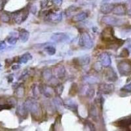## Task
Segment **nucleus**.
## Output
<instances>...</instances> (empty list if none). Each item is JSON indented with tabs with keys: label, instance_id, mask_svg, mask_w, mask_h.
Returning <instances> with one entry per match:
<instances>
[{
	"label": "nucleus",
	"instance_id": "1",
	"mask_svg": "<svg viewBox=\"0 0 131 131\" xmlns=\"http://www.w3.org/2000/svg\"><path fill=\"white\" fill-rule=\"evenodd\" d=\"M100 37L102 41L110 46L111 49H117L124 43V41L118 39L115 36L113 29L111 27H107L104 29L101 33Z\"/></svg>",
	"mask_w": 131,
	"mask_h": 131
},
{
	"label": "nucleus",
	"instance_id": "2",
	"mask_svg": "<svg viewBox=\"0 0 131 131\" xmlns=\"http://www.w3.org/2000/svg\"><path fill=\"white\" fill-rule=\"evenodd\" d=\"M23 105L26 110L28 112H31L34 117H39L41 115V108L40 105L31 98L26 99Z\"/></svg>",
	"mask_w": 131,
	"mask_h": 131
},
{
	"label": "nucleus",
	"instance_id": "3",
	"mask_svg": "<svg viewBox=\"0 0 131 131\" xmlns=\"http://www.w3.org/2000/svg\"><path fill=\"white\" fill-rule=\"evenodd\" d=\"M79 45L81 47L90 49H92L94 43L90 35L86 31H84L81 34L80 37H79Z\"/></svg>",
	"mask_w": 131,
	"mask_h": 131
},
{
	"label": "nucleus",
	"instance_id": "4",
	"mask_svg": "<svg viewBox=\"0 0 131 131\" xmlns=\"http://www.w3.org/2000/svg\"><path fill=\"white\" fill-rule=\"evenodd\" d=\"M46 13L44 14L45 17L47 20L51 21L52 23H59L62 18V13L61 11H57L52 9L45 11Z\"/></svg>",
	"mask_w": 131,
	"mask_h": 131
},
{
	"label": "nucleus",
	"instance_id": "5",
	"mask_svg": "<svg viewBox=\"0 0 131 131\" xmlns=\"http://www.w3.org/2000/svg\"><path fill=\"white\" fill-rule=\"evenodd\" d=\"M28 15L29 9L28 8H24V9L16 11L13 15V19L15 23L18 24H20L26 20Z\"/></svg>",
	"mask_w": 131,
	"mask_h": 131
},
{
	"label": "nucleus",
	"instance_id": "6",
	"mask_svg": "<svg viewBox=\"0 0 131 131\" xmlns=\"http://www.w3.org/2000/svg\"><path fill=\"white\" fill-rule=\"evenodd\" d=\"M117 68L121 75H128L131 73V62L127 60L119 62L117 64Z\"/></svg>",
	"mask_w": 131,
	"mask_h": 131
},
{
	"label": "nucleus",
	"instance_id": "7",
	"mask_svg": "<svg viewBox=\"0 0 131 131\" xmlns=\"http://www.w3.org/2000/svg\"><path fill=\"white\" fill-rule=\"evenodd\" d=\"M51 40L56 43H68L70 41V37L66 33H54L51 37Z\"/></svg>",
	"mask_w": 131,
	"mask_h": 131
},
{
	"label": "nucleus",
	"instance_id": "8",
	"mask_svg": "<svg viewBox=\"0 0 131 131\" xmlns=\"http://www.w3.org/2000/svg\"><path fill=\"white\" fill-rule=\"evenodd\" d=\"M114 91V86L112 84L101 83L98 87V92L101 94H111Z\"/></svg>",
	"mask_w": 131,
	"mask_h": 131
},
{
	"label": "nucleus",
	"instance_id": "9",
	"mask_svg": "<svg viewBox=\"0 0 131 131\" xmlns=\"http://www.w3.org/2000/svg\"><path fill=\"white\" fill-rule=\"evenodd\" d=\"M64 107L68 110H70V111L73 112L74 113H78V106L77 103L73 100L71 98H68L64 102Z\"/></svg>",
	"mask_w": 131,
	"mask_h": 131
},
{
	"label": "nucleus",
	"instance_id": "10",
	"mask_svg": "<svg viewBox=\"0 0 131 131\" xmlns=\"http://www.w3.org/2000/svg\"><path fill=\"white\" fill-rule=\"evenodd\" d=\"M101 22L103 24L111 26H117L119 24V20L117 18H115L112 16H104L101 19Z\"/></svg>",
	"mask_w": 131,
	"mask_h": 131
},
{
	"label": "nucleus",
	"instance_id": "11",
	"mask_svg": "<svg viewBox=\"0 0 131 131\" xmlns=\"http://www.w3.org/2000/svg\"><path fill=\"white\" fill-rule=\"evenodd\" d=\"M100 62L103 66L104 67H109L112 64V60H111L110 57L107 52H103L100 55L99 57Z\"/></svg>",
	"mask_w": 131,
	"mask_h": 131
},
{
	"label": "nucleus",
	"instance_id": "12",
	"mask_svg": "<svg viewBox=\"0 0 131 131\" xmlns=\"http://www.w3.org/2000/svg\"><path fill=\"white\" fill-rule=\"evenodd\" d=\"M105 78L109 81H115L117 79V75L113 68L110 66L107 67V69L105 71Z\"/></svg>",
	"mask_w": 131,
	"mask_h": 131
},
{
	"label": "nucleus",
	"instance_id": "13",
	"mask_svg": "<svg viewBox=\"0 0 131 131\" xmlns=\"http://www.w3.org/2000/svg\"><path fill=\"white\" fill-rule=\"evenodd\" d=\"M116 126L121 128H127L131 125V115L119 119L116 122Z\"/></svg>",
	"mask_w": 131,
	"mask_h": 131
},
{
	"label": "nucleus",
	"instance_id": "14",
	"mask_svg": "<svg viewBox=\"0 0 131 131\" xmlns=\"http://www.w3.org/2000/svg\"><path fill=\"white\" fill-rule=\"evenodd\" d=\"M115 6V5L114 4H112V3H102L100 6V12L104 15H107V14L113 12Z\"/></svg>",
	"mask_w": 131,
	"mask_h": 131
},
{
	"label": "nucleus",
	"instance_id": "15",
	"mask_svg": "<svg viewBox=\"0 0 131 131\" xmlns=\"http://www.w3.org/2000/svg\"><path fill=\"white\" fill-rule=\"evenodd\" d=\"M39 91L41 93L44 94L46 97H51L54 92L52 88L49 87V86H45L43 84H41L39 86Z\"/></svg>",
	"mask_w": 131,
	"mask_h": 131
},
{
	"label": "nucleus",
	"instance_id": "16",
	"mask_svg": "<svg viewBox=\"0 0 131 131\" xmlns=\"http://www.w3.org/2000/svg\"><path fill=\"white\" fill-rule=\"evenodd\" d=\"M113 13L114 15H118V16L124 15L126 13V7L123 4H119L117 5H115L113 9Z\"/></svg>",
	"mask_w": 131,
	"mask_h": 131
},
{
	"label": "nucleus",
	"instance_id": "17",
	"mask_svg": "<svg viewBox=\"0 0 131 131\" xmlns=\"http://www.w3.org/2000/svg\"><path fill=\"white\" fill-rule=\"evenodd\" d=\"M30 37V33L25 29H21L19 32V39L23 43H26L28 41Z\"/></svg>",
	"mask_w": 131,
	"mask_h": 131
},
{
	"label": "nucleus",
	"instance_id": "18",
	"mask_svg": "<svg viewBox=\"0 0 131 131\" xmlns=\"http://www.w3.org/2000/svg\"><path fill=\"white\" fill-rule=\"evenodd\" d=\"M55 72L57 78L59 79H62L66 74L65 67L63 65L58 66L55 69Z\"/></svg>",
	"mask_w": 131,
	"mask_h": 131
},
{
	"label": "nucleus",
	"instance_id": "19",
	"mask_svg": "<svg viewBox=\"0 0 131 131\" xmlns=\"http://www.w3.org/2000/svg\"><path fill=\"white\" fill-rule=\"evenodd\" d=\"M88 17V13L86 12H81L75 15L73 18V20L75 23L81 22V21L84 20Z\"/></svg>",
	"mask_w": 131,
	"mask_h": 131
},
{
	"label": "nucleus",
	"instance_id": "20",
	"mask_svg": "<svg viewBox=\"0 0 131 131\" xmlns=\"http://www.w3.org/2000/svg\"><path fill=\"white\" fill-rule=\"evenodd\" d=\"M43 78L47 81H50L51 79H52V71L51 69H45L43 72Z\"/></svg>",
	"mask_w": 131,
	"mask_h": 131
},
{
	"label": "nucleus",
	"instance_id": "21",
	"mask_svg": "<svg viewBox=\"0 0 131 131\" xmlns=\"http://www.w3.org/2000/svg\"><path fill=\"white\" fill-rule=\"evenodd\" d=\"M78 62L79 64L81 66H86L89 64L90 57L87 55L83 56V57H79L78 58Z\"/></svg>",
	"mask_w": 131,
	"mask_h": 131
},
{
	"label": "nucleus",
	"instance_id": "22",
	"mask_svg": "<svg viewBox=\"0 0 131 131\" xmlns=\"http://www.w3.org/2000/svg\"><path fill=\"white\" fill-rule=\"evenodd\" d=\"M31 58H32V57H31V54H30L29 52H26V53L24 54L19 58L18 60H19V62L20 63V64H26V63L28 62L29 60H30Z\"/></svg>",
	"mask_w": 131,
	"mask_h": 131
},
{
	"label": "nucleus",
	"instance_id": "23",
	"mask_svg": "<svg viewBox=\"0 0 131 131\" xmlns=\"http://www.w3.org/2000/svg\"><path fill=\"white\" fill-rule=\"evenodd\" d=\"M53 102L55 107L58 109H62L64 106V102L60 97H55L54 98Z\"/></svg>",
	"mask_w": 131,
	"mask_h": 131
},
{
	"label": "nucleus",
	"instance_id": "24",
	"mask_svg": "<svg viewBox=\"0 0 131 131\" xmlns=\"http://www.w3.org/2000/svg\"><path fill=\"white\" fill-rule=\"evenodd\" d=\"M28 112L26 110L23 104L18 106V108H17V110H16V113H18L19 115H20L21 117H26L27 116Z\"/></svg>",
	"mask_w": 131,
	"mask_h": 131
},
{
	"label": "nucleus",
	"instance_id": "25",
	"mask_svg": "<svg viewBox=\"0 0 131 131\" xmlns=\"http://www.w3.org/2000/svg\"><path fill=\"white\" fill-rule=\"evenodd\" d=\"M78 84L75 83H73L71 85V87L70 89V91H69V94L71 96H75L76 94L78 93Z\"/></svg>",
	"mask_w": 131,
	"mask_h": 131
},
{
	"label": "nucleus",
	"instance_id": "26",
	"mask_svg": "<svg viewBox=\"0 0 131 131\" xmlns=\"http://www.w3.org/2000/svg\"><path fill=\"white\" fill-rule=\"evenodd\" d=\"M90 114L91 117L94 119H97L98 117V112L97 110V108L94 105H92L90 110Z\"/></svg>",
	"mask_w": 131,
	"mask_h": 131
},
{
	"label": "nucleus",
	"instance_id": "27",
	"mask_svg": "<svg viewBox=\"0 0 131 131\" xmlns=\"http://www.w3.org/2000/svg\"><path fill=\"white\" fill-rule=\"evenodd\" d=\"M25 93V90H24V86H20L16 88V95L18 98H23Z\"/></svg>",
	"mask_w": 131,
	"mask_h": 131
},
{
	"label": "nucleus",
	"instance_id": "28",
	"mask_svg": "<svg viewBox=\"0 0 131 131\" xmlns=\"http://www.w3.org/2000/svg\"><path fill=\"white\" fill-rule=\"evenodd\" d=\"M45 51L50 56L54 55L56 53V49L51 45H48V46L45 47Z\"/></svg>",
	"mask_w": 131,
	"mask_h": 131
},
{
	"label": "nucleus",
	"instance_id": "29",
	"mask_svg": "<svg viewBox=\"0 0 131 131\" xmlns=\"http://www.w3.org/2000/svg\"><path fill=\"white\" fill-rule=\"evenodd\" d=\"M13 106V105L11 104L9 101L5 104H0V112L3 110H10Z\"/></svg>",
	"mask_w": 131,
	"mask_h": 131
},
{
	"label": "nucleus",
	"instance_id": "30",
	"mask_svg": "<svg viewBox=\"0 0 131 131\" xmlns=\"http://www.w3.org/2000/svg\"><path fill=\"white\" fill-rule=\"evenodd\" d=\"M0 19H1V20H2L3 23H7L10 21V17L7 13H2V15H1Z\"/></svg>",
	"mask_w": 131,
	"mask_h": 131
},
{
	"label": "nucleus",
	"instance_id": "31",
	"mask_svg": "<svg viewBox=\"0 0 131 131\" xmlns=\"http://www.w3.org/2000/svg\"><path fill=\"white\" fill-rule=\"evenodd\" d=\"M18 40V38L14 36H10L7 39V41L10 45H15Z\"/></svg>",
	"mask_w": 131,
	"mask_h": 131
},
{
	"label": "nucleus",
	"instance_id": "32",
	"mask_svg": "<svg viewBox=\"0 0 131 131\" xmlns=\"http://www.w3.org/2000/svg\"><path fill=\"white\" fill-rule=\"evenodd\" d=\"M52 3H53L52 2H51L49 0H44V1H42L41 2V9L47 8L51 6Z\"/></svg>",
	"mask_w": 131,
	"mask_h": 131
},
{
	"label": "nucleus",
	"instance_id": "33",
	"mask_svg": "<svg viewBox=\"0 0 131 131\" xmlns=\"http://www.w3.org/2000/svg\"><path fill=\"white\" fill-rule=\"evenodd\" d=\"M94 94H95V92H94V90L93 89H89L86 91V95L88 98H92V97L94 96Z\"/></svg>",
	"mask_w": 131,
	"mask_h": 131
},
{
	"label": "nucleus",
	"instance_id": "34",
	"mask_svg": "<svg viewBox=\"0 0 131 131\" xmlns=\"http://www.w3.org/2000/svg\"><path fill=\"white\" fill-rule=\"evenodd\" d=\"M63 90H64V86L61 84H58L57 87H56V92H57V94L59 96L62 94Z\"/></svg>",
	"mask_w": 131,
	"mask_h": 131
},
{
	"label": "nucleus",
	"instance_id": "35",
	"mask_svg": "<svg viewBox=\"0 0 131 131\" xmlns=\"http://www.w3.org/2000/svg\"><path fill=\"white\" fill-rule=\"evenodd\" d=\"M79 9V7H78L76 6H71L70 7H68V9L66 10V12L68 13L66 14H68V15H70V14H72V12H75V11H77V10Z\"/></svg>",
	"mask_w": 131,
	"mask_h": 131
},
{
	"label": "nucleus",
	"instance_id": "36",
	"mask_svg": "<svg viewBox=\"0 0 131 131\" xmlns=\"http://www.w3.org/2000/svg\"><path fill=\"white\" fill-rule=\"evenodd\" d=\"M121 91H125V92H130L131 91V83L127 85H125L123 88L121 89Z\"/></svg>",
	"mask_w": 131,
	"mask_h": 131
},
{
	"label": "nucleus",
	"instance_id": "37",
	"mask_svg": "<svg viewBox=\"0 0 131 131\" xmlns=\"http://www.w3.org/2000/svg\"><path fill=\"white\" fill-rule=\"evenodd\" d=\"M52 3L57 6L60 7L62 4V0H52Z\"/></svg>",
	"mask_w": 131,
	"mask_h": 131
},
{
	"label": "nucleus",
	"instance_id": "38",
	"mask_svg": "<svg viewBox=\"0 0 131 131\" xmlns=\"http://www.w3.org/2000/svg\"><path fill=\"white\" fill-rule=\"evenodd\" d=\"M128 54H129V52L128 51H127V49H123L121 52V57H128Z\"/></svg>",
	"mask_w": 131,
	"mask_h": 131
},
{
	"label": "nucleus",
	"instance_id": "39",
	"mask_svg": "<svg viewBox=\"0 0 131 131\" xmlns=\"http://www.w3.org/2000/svg\"><path fill=\"white\" fill-rule=\"evenodd\" d=\"M6 43H5L4 41L0 42V51H3V50H4V49L6 48Z\"/></svg>",
	"mask_w": 131,
	"mask_h": 131
},
{
	"label": "nucleus",
	"instance_id": "40",
	"mask_svg": "<svg viewBox=\"0 0 131 131\" xmlns=\"http://www.w3.org/2000/svg\"><path fill=\"white\" fill-rule=\"evenodd\" d=\"M86 124H87V125L89 126V127L91 130H95V127H94V125H92L90 121H87V123Z\"/></svg>",
	"mask_w": 131,
	"mask_h": 131
},
{
	"label": "nucleus",
	"instance_id": "41",
	"mask_svg": "<svg viewBox=\"0 0 131 131\" xmlns=\"http://www.w3.org/2000/svg\"><path fill=\"white\" fill-rule=\"evenodd\" d=\"M20 68V66L19 65H15L13 66L12 67V69L13 70H17V69H18Z\"/></svg>",
	"mask_w": 131,
	"mask_h": 131
},
{
	"label": "nucleus",
	"instance_id": "42",
	"mask_svg": "<svg viewBox=\"0 0 131 131\" xmlns=\"http://www.w3.org/2000/svg\"><path fill=\"white\" fill-rule=\"evenodd\" d=\"M128 15H130V16H131V9H130V10H129V11H128Z\"/></svg>",
	"mask_w": 131,
	"mask_h": 131
},
{
	"label": "nucleus",
	"instance_id": "43",
	"mask_svg": "<svg viewBox=\"0 0 131 131\" xmlns=\"http://www.w3.org/2000/svg\"><path fill=\"white\" fill-rule=\"evenodd\" d=\"M2 68V64H0V68Z\"/></svg>",
	"mask_w": 131,
	"mask_h": 131
}]
</instances>
